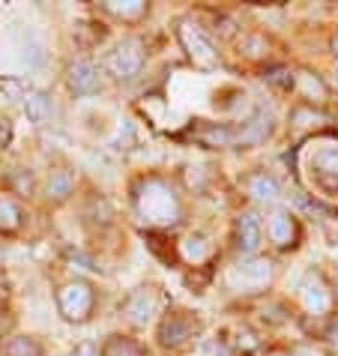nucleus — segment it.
Returning a JSON list of instances; mask_svg holds the SVG:
<instances>
[{"mask_svg": "<svg viewBox=\"0 0 338 356\" xmlns=\"http://www.w3.org/2000/svg\"><path fill=\"white\" fill-rule=\"evenodd\" d=\"M296 296H300L303 309L308 314H323V312H330V305H332V293H330V288H326L323 279L317 273H308L305 279L300 282Z\"/></svg>", "mask_w": 338, "mask_h": 356, "instance_id": "nucleus-9", "label": "nucleus"}, {"mask_svg": "<svg viewBox=\"0 0 338 356\" xmlns=\"http://www.w3.org/2000/svg\"><path fill=\"white\" fill-rule=\"evenodd\" d=\"M102 356H144V348L129 335H108V341L99 348Z\"/></svg>", "mask_w": 338, "mask_h": 356, "instance_id": "nucleus-15", "label": "nucleus"}, {"mask_svg": "<svg viewBox=\"0 0 338 356\" xmlns=\"http://www.w3.org/2000/svg\"><path fill=\"white\" fill-rule=\"evenodd\" d=\"M198 318H192L188 312H171L165 314L162 323H159V341L165 344V348H183L195 339L198 332Z\"/></svg>", "mask_w": 338, "mask_h": 356, "instance_id": "nucleus-6", "label": "nucleus"}, {"mask_svg": "<svg viewBox=\"0 0 338 356\" xmlns=\"http://www.w3.org/2000/svg\"><path fill=\"white\" fill-rule=\"evenodd\" d=\"M3 356H42V344L33 335H13L3 344Z\"/></svg>", "mask_w": 338, "mask_h": 356, "instance_id": "nucleus-17", "label": "nucleus"}, {"mask_svg": "<svg viewBox=\"0 0 338 356\" xmlns=\"http://www.w3.org/2000/svg\"><path fill=\"white\" fill-rule=\"evenodd\" d=\"M9 138H13V123H9V117L0 114V147H3Z\"/></svg>", "mask_w": 338, "mask_h": 356, "instance_id": "nucleus-22", "label": "nucleus"}, {"mask_svg": "<svg viewBox=\"0 0 338 356\" xmlns=\"http://www.w3.org/2000/svg\"><path fill=\"white\" fill-rule=\"evenodd\" d=\"M18 225H22V210L9 197H0V231H15Z\"/></svg>", "mask_w": 338, "mask_h": 356, "instance_id": "nucleus-19", "label": "nucleus"}, {"mask_svg": "<svg viewBox=\"0 0 338 356\" xmlns=\"http://www.w3.org/2000/svg\"><path fill=\"white\" fill-rule=\"evenodd\" d=\"M261 240H264V225L261 219L246 210L236 216V225H234V243H236V252L243 254V258H252V254H257V249H261Z\"/></svg>", "mask_w": 338, "mask_h": 356, "instance_id": "nucleus-8", "label": "nucleus"}, {"mask_svg": "<svg viewBox=\"0 0 338 356\" xmlns=\"http://www.w3.org/2000/svg\"><path fill=\"white\" fill-rule=\"evenodd\" d=\"M303 165L317 192L338 195V141H332V138H314L303 150Z\"/></svg>", "mask_w": 338, "mask_h": 356, "instance_id": "nucleus-2", "label": "nucleus"}, {"mask_svg": "<svg viewBox=\"0 0 338 356\" xmlns=\"http://www.w3.org/2000/svg\"><path fill=\"white\" fill-rule=\"evenodd\" d=\"M75 189V174L72 171H54L51 177H48V183H45V195L51 197V201H63V197H69Z\"/></svg>", "mask_w": 338, "mask_h": 356, "instance_id": "nucleus-16", "label": "nucleus"}, {"mask_svg": "<svg viewBox=\"0 0 338 356\" xmlns=\"http://www.w3.org/2000/svg\"><path fill=\"white\" fill-rule=\"evenodd\" d=\"M135 210L138 216L153 227H171L180 222V201L177 192L162 177H144L135 186Z\"/></svg>", "mask_w": 338, "mask_h": 356, "instance_id": "nucleus-1", "label": "nucleus"}, {"mask_svg": "<svg viewBox=\"0 0 338 356\" xmlns=\"http://www.w3.org/2000/svg\"><path fill=\"white\" fill-rule=\"evenodd\" d=\"M93 305H96V293L87 282L81 279H72L57 288V309L66 321L72 323H84L87 318L93 314Z\"/></svg>", "mask_w": 338, "mask_h": 356, "instance_id": "nucleus-4", "label": "nucleus"}, {"mask_svg": "<svg viewBox=\"0 0 338 356\" xmlns=\"http://www.w3.org/2000/svg\"><path fill=\"white\" fill-rule=\"evenodd\" d=\"M66 84L75 96H93L99 90V69L93 60H75L66 69Z\"/></svg>", "mask_w": 338, "mask_h": 356, "instance_id": "nucleus-11", "label": "nucleus"}, {"mask_svg": "<svg viewBox=\"0 0 338 356\" xmlns=\"http://www.w3.org/2000/svg\"><path fill=\"white\" fill-rule=\"evenodd\" d=\"M266 240L275 249H293L296 240H300V225L287 210H273L266 216Z\"/></svg>", "mask_w": 338, "mask_h": 356, "instance_id": "nucleus-10", "label": "nucleus"}, {"mask_svg": "<svg viewBox=\"0 0 338 356\" xmlns=\"http://www.w3.org/2000/svg\"><path fill=\"white\" fill-rule=\"evenodd\" d=\"M332 51H335V57H338V36L332 39Z\"/></svg>", "mask_w": 338, "mask_h": 356, "instance_id": "nucleus-25", "label": "nucleus"}, {"mask_svg": "<svg viewBox=\"0 0 338 356\" xmlns=\"http://www.w3.org/2000/svg\"><path fill=\"white\" fill-rule=\"evenodd\" d=\"M177 39H180V45L186 48L188 60H192L198 69H216L218 66L216 45L207 39V33L195 22H186V18H183V22L177 24Z\"/></svg>", "mask_w": 338, "mask_h": 356, "instance_id": "nucleus-5", "label": "nucleus"}, {"mask_svg": "<svg viewBox=\"0 0 338 356\" xmlns=\"http://www.w3.org/2000/svg\"><path fill=\"white\" fill-rule=\"evenodd\" d=\"M248 192H252L257 201H275L278 197V183L273 180L270 174H255L248 180Z\"/></svg>", "mask_w": 338, "mask_h": 356, "instance_id": "nucleus-18", "label": "nucleus"}, {"mask_svg": "<svg viewBox=\"0 0 338 356\" xmlns=\"http://www.w3.org/2000/svg\"><path fill=\"white\" fill-rule=\"evenodd\" d=\"M326 339H330V344L338 350V314L332 318V323H330V330H326Z\"/></svg>", "mask_w": 338, "mask_h": 356, "instance_id": "nucleus-24", "label": "nucleus"}, {"mask_svg": "<svg viewBox=\"0 0 338 356\" xmlns=\"http://www.w3.org/2000/svg\"><path fill=\"white\" fill-rule=\"evenodd\" d=\"M144 60H147L144 42L138 36H126L114 45V51H108L105 69H108V75L117 78V81H129V78H135L144 69Z\"/></svg>", "mask_w": 338, "mask_h": 356, "instance_id": "nucleus-3", "label": "nucleus"}, {"mask_svg": "<svg viewBox=\"0 0 338 356\" xmlns=\"http://www.w3.org/2000/svg\"><path fill=\"white\" fill-rule=\"evenodd\" d=\"M270 279H273L270 261H255V264H240V266H234L231 275H227V284H231L234 291L252 293V291H264L266 284H270Z\"/></svg>", "mask_w": 338, "mask_h": 356, "instance_id": "nucleus-7", "label": "nucleus"}, {"mask_svg": "<svg viewBox=\"0 0 338 356\" xmlns=\"http://www.w3.org/2000/svg\"><path fill=\"white\" fill-rule=\"evenodd\" d=\"M102 9L108 15H114L117 22H126V24L141 22V18L147 15V3H144V0H105Z\"/></svg>", "mask_w": 338, "mask_h": 356, "instance_id": "nucleus-14", "label": "nucleus"}, {"mask_svg": "<svg viewBox=\"0 0 338 356\" xmlns=\"http://www.w3.org/2000/svg\"><path fill=\"white\" fill-rule=\"evenodd\" d=\"M153 312H156V293L150 288L132 291L123 302V314L129 318V323H135V326H147V321L153 318Z\"/></svg>", "mask_w": 338, "mask_h": 356, "instance_id": "nucleus-12", "label": "nucleus"}, {"mask_svg": "<svg viewBox=\"0 0 338 356\" xmlns=\"http://www.w3.org/2000/svg\"><path fill=\"white\" fill-rule=\"evenodd\" d=\"M264 78H266V81H270V84H275L278 90H291V87H293V75L287 72V69H282V66L270 69V72H266Z\"/></svg>", "mask_w": 338, "mask_h": 356, "instance_id": "nucleus-20", "label": "nucleus"}, {"mask_svg": "<svg viewBox=\"0 0 338 356\" xmlns=\"http://www.w3.org/2000/svg\"><path fill=\"white\" fill-rule=\"evenodd\" d=\"M72 356H102V353H99V348H96V344L84 341V344H78V348L72 350Z\"/></svg>", "mask_w": 338, "mask_h": 356, "instance_id": "nucleus-23", "label": "nucleus"}, {"mask_svg": "<svg viewBox=\"0 0 338 356\" xmlns=\"http://www.w3.org/2000/svg\"><path fill=\"white\" fill-rule=\"evenodd\" d=\"M51 114H54V102L45 90H31L24 96V117L33 126H45L51 120Z\"/></svg>", "mask_w": 338, "mask_h": 356, "instance_id": "nucleus-13", "label": "nucleus"}, {"mask_svg": "<svg viewBox=\"0 0 338 356\" xmlns=\"http://www.w3.org/2000/svg\"><path fill=\"white\" fill-rule=\"evenodd\" d=\"M291 356H326L321 348H317V344H296V348L291 350Z\"/></svg>", "mask_w": 338, "mask_h": 356, "instance_id": "nucleus-21", "label": "nucleus"}]
</instances>
